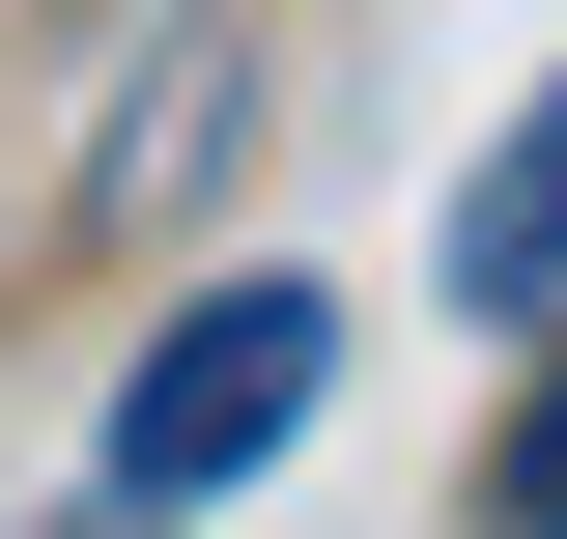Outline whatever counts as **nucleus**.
Returning a JSON list of instances; mask_svg holds the SVG:
<instances>
[{
    "mask_svg": "<svg viewBox=\"0 0 567 539\" xmlns=\"http://www.w3.org/2000/svg\"><path fill=\"white\" fill-rule=\"evenodd\" d=\"M312 398H341V313H312V284H199V313L114 369V511H199V482H256Z\"/></svg>",
    "mask_w": 567,
    "mask_h": 539,
    "instance_id": "nucleus-1",
    "label": "nucleus"
},
{
    "mask_svg": "<svg viewBox=\"0 0 567 539\" xmlns=\"http://www.w3.org/2000/svg\"><path fill=\"white\" fill-rule=\"evenodd\" d=\"M454 313H567V85L454 171Z\"/></svg>",
    "mask_w": 567,
    "mask_h": 539,
    "instance_id": "nucleus-2",
    "label": "nucleus"
},
{
    "mask_svg": "<svg viewBox=\"0 0 567 539\" xmlns=\"http://www.w3.org/2000/svg\"><path fill=\"white\" fill-rule=\"evenodd\" d=\"M483 539H567V369L511 398V455H483Z\"/></svg>",
    "mask_w": 567,
    "mask_h": 539,
    "instance_id": "nucleus-3",
    "label": "nucleus"
},
{
    "mask_svg": "<svg viewBox=\"0 0 567 539\" xmlns=\"http://www.w3.org/2000/svg\"><path fill=\"white\" fill-rule=\"evenodd\" d=\"M29 539H171V511H114V482H85V511H29Z\"/></svg>",
    "mask_w": 567,
    "mask_h": 539,
    "instance_id": "nucleus-4",
    "label": "nucleus"
}]
</instances>
